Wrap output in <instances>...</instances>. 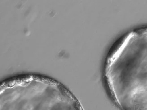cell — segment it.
Listing matches in <instances>:
<instances>
[{
	"label": "cell",
	"instance_id": "6da1fadb",
	"mask_svg": "<svg viewBox=\"0 0 147 110\" xmlns=\"http://www.w3.org/2000/svg\"><path fill=\"white\" fill-rule=\"evenodd\" d=\"M106 88L120 110H147V26L126 33L109 52Z\"/></svg>",
	"mask_w": 147,
	"mask_h": 110
},
{
	"label": "cell",
	"instance_id": "7a4b0ae2",
	"mask_svg": "<svg viewBox=\"0 0 147 110\" xmlns=\"http://www.w3.org/2000/svg\"><path fill=\"white\" fill-rule=\"evenodd\" d=\"M1 110H84L71 92L39 75L16 79L1 91Z\"/></svg>",
	"mask_w": 147,
	"mask_h": 110
}]
</instances>
